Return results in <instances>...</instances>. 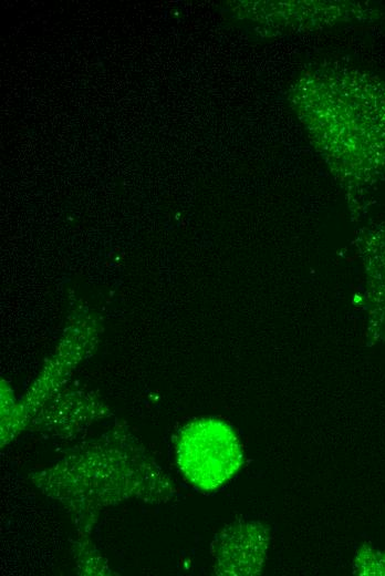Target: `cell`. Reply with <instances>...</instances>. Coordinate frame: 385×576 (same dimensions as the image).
I'll return each mask as SVG.
<instances>
[{
    "instance_id": "cell-2",
    "label": "cell",
    "mask_w": 385,
    "mask_h": 576,
    "mask_svg": "<svg viewBox=\"0 0 385 576\" xmlns=\"http://www.w3.org/2000/svg\"><path fill=\"white\" fill-rule=\"evenodd\" d=\"M267 548V535L254 524L232 526L217 547L218 573L249 575L259 570Z\"/></svg>"
},
{
    "instance_id": "cell-1",
    "label": "cell",
    "mask_w": 385,
    "mask_h": 576,
    "mask_svg": "<svg viewBox=\"0 0 385 576\" xmlns=\"http://www.w3.org/2000/svg\"><path fill=\"white\" fill-rule=\"evenodd\" d=\"M176 457L187 481L201 491L218 488L243 463L241 445L231 426L212 418L183 428L176 441Z\"/></svg>"
}]
</instances>
